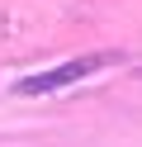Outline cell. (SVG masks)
<instances>
[{
	"label": "cell",
	"mask_w": 142,
	"mask_h": 147,
	"mask_svg": "<svg viewBox=\"0 0 142 147\" xmlns=\"http://www.w3.org/2000/svg\"><path fill=\"white\" fill-rule=\"evenodd\" d=\"M114 62H123V52H85V57H71V62H57V67L47 71H33V76H19L14 86H9V95H52V90H66L76 86V81L95 76L100 67H114Z\"/></svg>",
	"instance_id": "obj_1"
}]
</instances>
